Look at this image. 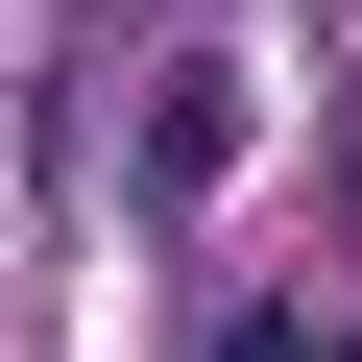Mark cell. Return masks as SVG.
<instances>
[{
  "mask_svg": "<svg viewBox=\"0 0 362 362\" xmlns=\"http://www.w3.org/2000/svg\"><path fill=\"white\" fill-rule=\"evenodd\" d=\"M218 169H242V73H218V49H169L145 121H121V194H145V218H218Z\"/></svg>",
  "mask_w": 362,
  "mask_h": 362,
  "instance_id": "1",
  "label": "cell"
},
{
  "mask_svg": "<svg viewBox=\"0 0 362 362\" xmlns=\"http://www.w3.org/2000/svg\"><path fill=\"white\" fill-rule=\"evenodd\" d=\"M218 362H338V338H314V314H218Z\"/></svg>",
  "mask_w": 362,
  "mask_h": 362,
  "instance_id": "2",
  "label": "cell"
},
{
  "mask_svg": "<svg viewBox=\"0 0 362 362\" xmlns=\"http://www.w3.org/2000/svg\"><path fill=\"white\" fill-rule=\"evenodd\" d=\"M338 362H362V338H338Z\"/></svg>",
  "mask_w": 362,
  "mask_h": 362,
  "instance_id": "3",
  "label": "cell"
}]
</instances>
